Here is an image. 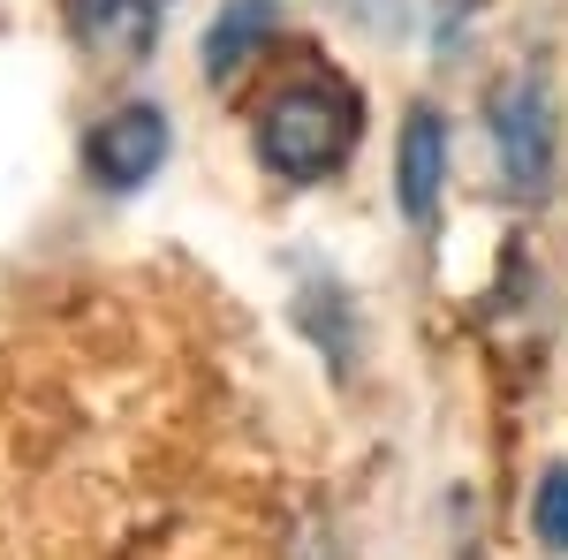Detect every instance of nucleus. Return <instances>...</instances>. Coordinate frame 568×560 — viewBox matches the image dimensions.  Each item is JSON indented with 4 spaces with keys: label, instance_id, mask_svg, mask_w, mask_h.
<instances>
[{
    "label": "nucleus",
    "instance_id": "1",
    "mask_svg": "<svg viewBox=\"0 0 568 560\" xmlns=\"http://www.w3.org/2000/svg\"><path fill=\"white\" fill-rule=\"evenodd\" d=\"M356 130H364V106L342 77H304V84L273 91L258 114V160L281 182H318L334 174L356 152Z\"/></svg>",
    "mask_w": 568,
    "mask_h": 560
},
{
    "label": "nucleus",
    "instance_id": "2",
    "mask_svg": "<svg viewBox=\"0 0 568 560\" xmlns=\"http://www.w3.org/2000/svg\"><path fill=\"white\" fill-rule=\"evenodd\" d=\"M493 152L516 197H546L554 182V99L538 77H508L493 84Z\"/></svg>",
    "mask_w": 568,
    "mask_h": 560
},
{
    "label": "nucleus",
    "instance_id": "3",
    "mask_svg": "<svg viewBox=\"0 0 568 560\" xmlns=\"http://www.w3.org/2000/svg\"><path fill=\"white\" fill-rule=\"evenodd\" d=\"M160 160H168V114L160 106H114L84 136V167L99 190H136L160 174Z\"/></svg>",
    "mask_w": 568,
    "mask_h": 560
},
{
    "label": "nucleus",
    "instance_id": "4",
    "mask_svg": "<svg viewBox=\"0 0 568 560\" xmlns=\"http://www.w3.org/2000/svg\"><path fill=\"white\" fill-rule=\"evenodd\" d=\"M439 190H447V122L433 106H409L402 144H394V197L409 227H433L439 220Z\"/></svg>",
    "mask_w": 568,
    "mask_h": 560
},
{
    "label": "nucleus",
    "instance_id": "5",
    "mask_svg": "<svg viewBox=\"0 0 568 560\" xmlns=\"http://www.w3.org/2000/svg\"><path fill=\"white\" fill-rule=\"evenodd\" d=\"M69 31H77V45L91 61L130 69L160 39V0H69Z\"/></svg>",
    "mask_w": 568,
    "mask_h": 560
},
{
    "label": "nucleus",
    "instance_id": "6",
    "mask_svg": "<svg viewBox=\"0 0 568 560\" xmlns=\"http://www.w3.org/2000/svg\"><path fill=\"white\" fill-rule=\"evenodd\" d=\"M273 39V0H220L213 31H205V84L227 91Z\"/></svg>",
    "mask_w": 568,
    "mask_h": 560
},
{
    "label": "nucleus",
    "instance_id": "7",
    "mask_svg": "<svg viewBox=\"0 0 568 560\" xmlns=\"http://www.w3.org/2000/svg\"><path fill=\"white\" fill-rule=\"evenodd\" d=\"M530 530H538V546L568 553V470L538 477V492H530Z\"/></svg>",
    "mask_w": 568,
    "mask_h": 560
},
{
    "label": "nucleus",
    "instance_id": "8",
    "mask_svg": "<svg viewBox=\"0 0 568 560\" xmlns=\"http://www.w3.org/2000/svg\"><path fill=\"white\" fill-rule=\"evenodd\" d=\"M439 8H447V16H455V23H470V16H478L485 0H439Z\"/></svg>",
    "mask_w": 568,
    "mask_h": 560
},
{
    "label": "nucleus",
    "instance_id": "9",
    "mask_svg": "<svg viewBox=\"0 0 568 560\" xmlns=\"http://www.w3.org/2000/svg\"><path fill=\"white\" fill-rule=\"evenodd\" d=\"M296 560H334V546H318V538H304V553Z\"/></svg>",
    "mask_w": 568,
    "mask_h": 560
}]
</instances>
